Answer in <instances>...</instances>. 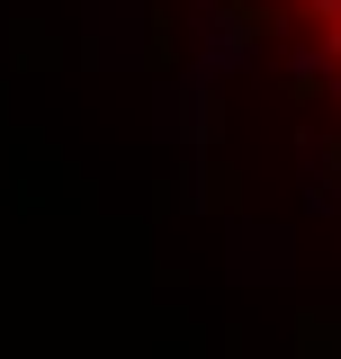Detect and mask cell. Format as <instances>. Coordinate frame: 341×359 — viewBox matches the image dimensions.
Listing matches in <instances>:
<instances>
[{"instance_id":"obj_1","label":"cell","mask_w":341,"mask_h":359,"mask_svg":"<svg viewBox=\"0 0 341 359\" xmlns=\"http://www.w3.org/2000/svg\"><path fill=\"white\" fill-rule=\"evenodd\" d=\"M252 9L279 36V54L297 63V81L341 108V0H252Z\"/></svg>"}]
</instances>
